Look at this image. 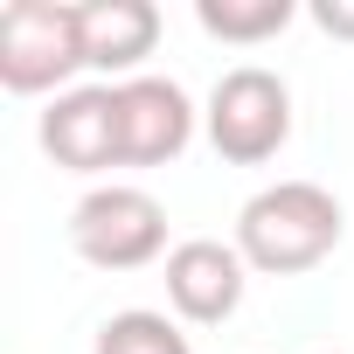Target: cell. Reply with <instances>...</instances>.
Segmentation results:
<instances>
[{
  "instance_id": "cell-1",
  "label": "cell",
  "mask_w": 354,
  "mask_h": 354,
  "mask_svg": "<svg viewBox=\"0 0 354 354\" xmlns=\"http://www.w3.org/2000/svg\"><path fill=\"white\" fill-rule=\"evenodd\" d=\"M333 243H340V202L319 181H271L236 216V250L264 278H299L326 264Z\"/></svg>"
},
{
  "instance_id": "cell-2",
  "label": "cell",
  "mask_w": 354,
  "mask_h": 354,
  "mask_svg": "<svg viewBox=\"0 0 354 354\" xmlns=\"http://www.w3.org/2000/svg\"><path fill=\"white\" fill-rule=\"evenodd\" d=\"M91 70L84 56V8L70 0H15V8H0V84L15 97H42Z\"/></svg>"
},
{
  "instance_id": "cell-3",
  "label": "cell",
  "mask_w": 354,
  "mask_h": 354,
  "mask_svg": "<svg viewBox=\"0 0 354 354\" xmlns=\"http://www.w3.org/2000/svg\"><path fill=\"white\" fill-rule=\"evenodd\" d=\"M209 146L230 160V167H264L285 139H292V91L278 70L264 63H236L216 77L209 91Z\"/></svg>"
},
{
  "instance_id": "cell-4",
  "label": "cell",
  "mask_w": 354,
  "mask_h": 354,
  "mask_svg": "<svg viewBox=\"0 0 354 354\" xmlns=\"http://www.w3.org/2000/svg\"><path fill=\"white\" fill-rule=\"evenodd\" d=\"M70 243L97 271H146L167 250V209L146 188H91L70 209Z\"/></svg>"
},
{
  "instance_id": "cell-5",
  "label": "cell",
  "mask_w": 354,
  "mask_h": 354,
  "mask_svg": "<svg viewBox=\"0 0 354 354\" xmlns=\"http://www.w3.org/2000/svg\"><path fill=\"white\" fill-rule=\"evenodd\" d=\"M118 97V153L125 167H167L195 139V104L174 77H125L111 84Z\"/></svg>"
},
{
  "instance_id": "cell-6",
  "label": "cell",
  "mask_w": 354,
  "mask_h": 354,
  "mask_svg": "<svg viewBox=\"0 0 354 354\" xmlns=\"http://www.w3.org/2000/svg\"><path fill=\"white\" fill-rule=\"evenodd\" d=\"M243 285H250V264L223 236H188L167 250V306L195 326H223L243 306Z\"/></svg>"
},
{
  "instance_id": "cell-7",
  "label": "cell",
  "mask_w": 354,
  "mask_h": 354,
  "mask_svg": "<svg viewBox=\"0 0 354 354\" xmlns=\"http://www.w3.org/2000/svg\"><path fill=\"white\" fill-rule=\"evenodd\" d=\"M42 153L70 174H104V167H125L118 153V97L111 84H77L63 97H49L42 111Z\"/></svg>"
},
{
  "instance_id": "cell-8",
  "label": "cell",
  "mask_w": 354,
  "mask_h": 354,
  "mask_svg": "<svg viewBox=\"0 0 354 354\" xmlns=\"http://www.w3.org/2000/svg\"><path fill=\"white\" fill-rule=\"evenodd\" d=\"M160 42V8L153 0H84V56L91 70L132 77Z\"/></svg>"
},
{
  "instance_id": "cell-9",
  "label": "cell",
  "mask_w": 354,
  "mask_h": 354,
  "mask_svg": "<svg viewBox=\"0 0 354 354\" xmlns=\"http://www.w3.org/2000/svg\"><path fill=\"white\" fill-rule=\"evenodd\" d=\"M292 0H195V21L216 42H271L292 28Z\"/></svg>"
},
{
  "instance_id": "cell-10",
  "label": "cell",
  "mask_w": 354,
  "mask_h": 354,
  "mask_svg": "<svg viewBox=\"0 0 354 354\" xmlns=\"http://www.w3.org/2000/svg\"><path fill=\"white\" fill-rule=\"evenodd\" d=\"M97 354H195V347H188V333L174 326L167 313L132 306V313H111L97 326Z\"/></svg>"
},
{
  "instance_id": "cell-11",
  "label": "cell",
  "mask_w": 354,
  "mask_h": 354,
  "mask_svg": "<svg viewBox=\"0 0 354 354\" xmlns=\"http://www.w3.org/2000/svg\"><path fill=\"white\" fill-rule=\"evenodd\" d=\"M313 21H319L326 35H340V42H354V8H347V0H319V8H313Z\"/></svg>"
}]
</instances>
